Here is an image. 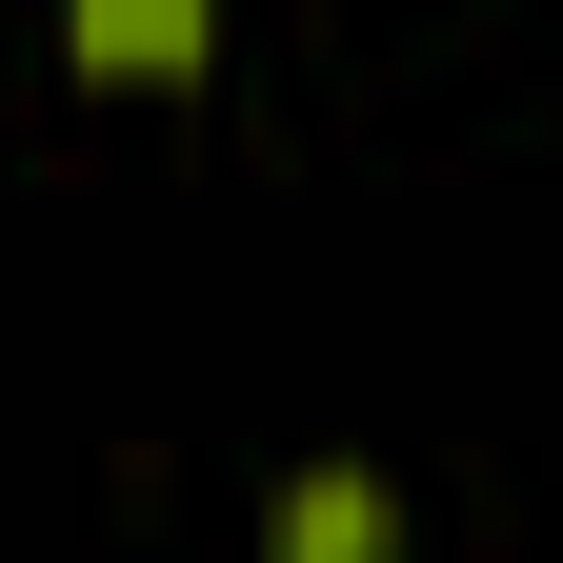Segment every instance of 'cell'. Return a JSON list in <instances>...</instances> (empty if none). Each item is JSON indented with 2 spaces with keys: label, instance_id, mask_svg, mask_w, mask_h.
Instances as JSON below:
<instances>
[{
  "label": "cell",
  "instance_id": "obj_1",
  "mask_svg": "<svg viewBox=\"0 0 563 563\" xmlns=\"http://www.w3.org/2000/svg\"><path fill=\"white\" fill-rule=\"evenodd\" d=\"M262 563H402V483L383 463H302L262 504Z\"/></svg>",
  "mask_w": 563,
  "mask_h": 563
},
{
  "label": "cell",
  "instance_id": "obj_2",
  "mask_svg": "<svg viewBox=\"0 0 563 563\" xmlns=\"http://www.w3.org/2000/svg\"><path fill=\"white\" fill-rule=\"evenodd\" d=\"M60 60L81 81H201L222 60V0H60Z\"/></svg>",
  "mask_w": 563,
  "mask_h": 563
}]
</instances>
